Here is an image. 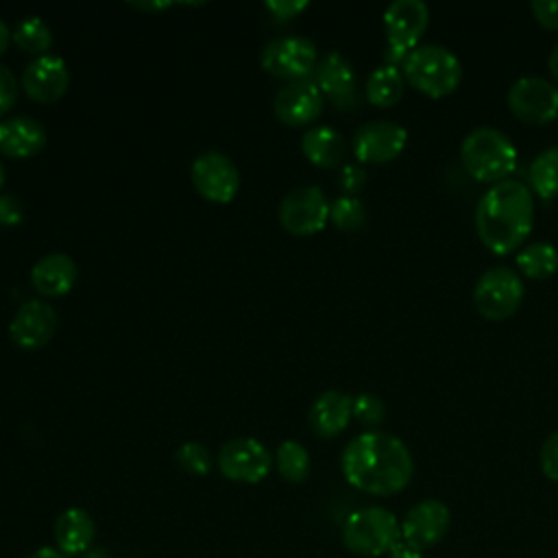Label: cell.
<instances>
[{"instance_id":"6da1fadb","label":"cell","mask_w":558,"mask_h":558,"mask_svg":"<svg viewBox=\"0 0 558 558\" xmlns=\"http://www.w3.org/2000/svg\"><path fill=\"white\" fill-rule=\"evenodd\" d=\"M340 466L353 488L377 497L403 490L414 473L410 449L397 436L384 432L355 436L344 447Z\"/></svg>"},{"instance_id":"7a4b0ae2","label":"cell","mask_w":558,"mask_h":558,"mask_svg":"<svg viewBox=\"0 0 558 558\" xmlns=\"http://www.w3.org/2000/svg\"><path fill=\"white\" fill-rule=\"evenodd\" d=\"M534 196L517 179H506L488 187L475 207V231L482 244L495 255L517 251L532 231Z\"/></svg>"},{"instance_id":"3957f363","label":"cell","mask_w":558,"mask_h":558,"mask_svg":"<svg viewBox=\"0 0 558 558\" xmlns=\"http://www.w3.org/2000/svg\"><path fill=\"white\" fill-rule=\"evenodd\" d=\"M460 159L475 181L495 185L514 172L517 148L499 129L477 126L462 140Z\"/></svg>"},{"instance_id":"277c9868","label":"cell","mask_w":558,"mask_h":558,"mask_svg":"<svg viewBox=\"0 0 558 558\" xmlns=\"http://www.w3.org/2000/svg\"><path fill=\"white\" fill-rule=\"evenodd\" d=\"M403 78L429 98H442L456 92L462 81V65L458 57L438 44L416 46L401 65Z\"/></svg>"},{"instance_id":"5b68a950","label":"cell","mask_w":558,"mask_h":558,"mask_svg":"<svg viewBox=\"0 0 558 558\" xmlns=\"http://www.w3.org/2000/svg\"><path fill=\"white\" fill-rule=\"evenodd\" d=\"M401 538L397 517L381 506H366L351 512L342 525V543L351 554L375 558L388 554Z\"/></svg>"},{"instance_id":"8992f818","label":"cell","mask_w":558,"mask_h":558,"mask_svg":"<svg viewBox=\"0 0 558 558\" xmlns=\"http://www.w3.org/2000/svg\"><path fill=\"white\" fill-rule=\"evenodd\" d=\"M429 9L421 0H395L384 11V28L388 46L384 52L386 65H403L405 57L418 46V39L427 31Z\"/></svg>"},{"instance_id":"52a82bcc","label":"cell","mask_w":558,"mask_h":558,"mask_svg":"<svg viewBox=\"0 0 558 558\" xmlns=\"http://www.w3.org/2000/svg\"><path fill=\"white\" fill-rule=\"evenodd\" d=\"M523 294V279L512 268L493 266L475 281L473 305L488 320H506L521 307Z\"/></svg>"},{"instance_id":"ba28073f","label":"cell","mask_w":558,"mask_h":558,"mask_svg":"<svg viewBox=\"0 0 558 558\" xmlns=\"http://www.w3.org/2000/svg\"><path fill=\"white\" fill-rule=\"evenodd\" d=\"M262 68L286 81H303L318 65V52L314 41L301 35H286L270 39L262 50Z\"/></svg>"},{"instance_id":"9c48e42d","label":"cell","mask_w":558,"mask_h":558,"mask_svg":"<svg viewBox=\"0 0 558 558\" xmlns=\"http://www.w3.org/2000/svg\"><path fill=\"white\" fill-rule=\"evenodd\" d=\"M331 203L318 185L290 190L279 203V222L292 235H314L325 229Z\"/></svg>"},{"instance_id":"30bf717a","label":"cell","mask_w":558,"mask_h":558,"mask_svg":"<svg viewBox=\"0 0 558 558\" xmlns=\"http://www.w3.org/2000/svg\"><path fill=\"white\" fill-rule=\"evenodd\" d=\"M272 466V456L268 447L251 436H240L227 440L218 451V469L231 482L257 484Z\"/></svg>"},{"instance_id":"8fae6325","label":"cell","mask_w":558,"mask_h":558,"mask_svg":"<svg viewBox=\"0 0 558 558\" xmlns=\"http://www.w3.org/2000/svg\"><path fill=\"white\" fill-rule=\"evenodd\" d=\"M190 177L196 192L211 203H231L240 190L238 166L220 150H205L196 155Z\"/></svg>"},{"instance_id":"7c38bea8","label":"cell","mask_w":558,"mask_h":558,"mask_svg":"<svg viewBox=\"0 0 558 558\" xmlns=\"http://www.w3.org/2000/svg\"><path fill=\"white\" fill-rule=\"evenodd\" d=\"M508 107L527 124H549L558 118V87L543 76H521L508 89Z\"/></svg>"},{"instance_id":"4fadbf2b","label":"cell","mask_w":558,"mask_h":558,"mask_svg":"<svg viewBox=\"0 0 558 558\" xmlns=\"http://www.w3.org/2000/svg\"><path fill=\"white\" fill-rule=\"evenodd\" d=\"M59 316L54 307L44 299H28L17 307L9 323V338L24 351H37L46 347L57 331Z\"/></svg>"},{"instance_id":"5bb4252c","label":"cell","mask_w":558,"mask_h":558,"mask_svg":"<svg viewBox=\"0 0 558 558\" xmlns=\"http://www.w3.org/2000/svg\"><path fill=\"white\" fill-rule=\"evenodd\" d=\"M408 131L392 120H373L362 124L353 135V153L362 163H386L401 155Z\"/></svg>"},{"instance_id":"9a60e30c","label":"cell","mask_w":558,"mask_h":558,"mask_svg":"<svg viewBox=\"0 0 558 558\" xmlns=\"http://www.w3.org/2000/svg\"><path fill=\"white\" fill-rule=\"evenodd\" d=\"M325 107L323 92L316 81L303 78L281 87L272 98V111L279 122L288 126H305L314 122Z\"/></svg>"},{"instance_id":"2e32d148","label":"cell","mask_w":558,"mask_h":558,"mask_svg":"<svg viewBox=\"0 0 558 558\" xmlns=\"http://www.w3.org/2000/svg\"><path fill=\"white\" fill-rule=\"evenodd\" d=\"M70 85L68 63L57 54L35 57L22 72V89L26 96L41 105L57 102Z\"/></svg>"},{"instance_id":"e0dca14e","label":"cell","mask_w":558,"mask_h":558,"mask_svg":"<svg viewBox=\"0 0 558 558\" xmlns=\"http://www.w3.org/2000/svg\"><path fill=\"white\" fill-rule=\"evenodd\" d=\"M451 523L449 508L438 499H423L408 510L401 521V538L410 545L425 549L442 541Z\"/></svg>"},{"instance_id":"ac0fdd59","label":"cell","mask_w":558,"mask_h":558,"mask_svg":"<svg viewBox=\"0 0 558 558\" xmlns=\"http://www.w3.org/2000/svg\"><path fill=\"white\" fill-rule=\"evenodd\" d=\"M316 85L338 109H353L357 105V76L347 57L327 52L316 70Z\"/></svg>"},{"instance_id":"d6986e66","label":"cell","mask_w":558,"mask_h":558,"mask_svg":"<svg viewBox=\"0 0 558 558\" xmlns=\"http://www.w3.org/2000/svg\"><path fill=\"white\" fill-rule=\"evenodd\" d=\"M78 277V268L68 253H48L31 268V283L41 296H65Z\"/></svg>"},{"instance_id":"ffe728a7","label":"cell","mask_w":558,"mask_h":558,"mask_svg":"<svg viewBox=\"0 0 558 558\" xmlns=\"http://www.w3.org/2000/svg\"><path fill=\"white\" fill-rule=\"evenodd\" d=\"M310 427L320 438H333L349 427L353 418V397L342 390L320 392L310 408Z\"/></svg>"},{"instance_id":"44dd1931","label":"cell","mask_w":558,"mask_h":558,"mask_svg":"<svg viewBox=\"0 0 558 558\" xmlns=\"http://www.w3.org/2000/svg\"><path fill=\"white\" fill-rule=\"evenodd\" d=\"M46 129L31 116H11L0 120V153L13 159H26L44 150Z\"/></svg>"},{"instance_id":"7402d4cb","label":"cell","mask_w":558,"mask_h":558,"mask_svg":"<svg viewBox=\"0 0 558 558\" xmlns=\"http://www.w3.org/2000/svg\"><path fill=\"white\" fill-rule=\"evenodd\" d=\"M96 536V523L92 514L78 506L63 510L54 521L57 549L65 556L85 554Z\"/></svg>"},{"instance_id":"603a6c76","label":"cell","mask_w":558,"mask_h":558,"mask_svg":"<svg viewBox=\"0 0 558 558\" xmlns=\"http://www.w3.org/2000/svg\"><path fill=\"white\" fill-rule=\"evenodd\" d=\"M303 155L318 168H336L347 153V142L342 133L331 126H312L301 137Z\"/></svg>"},{"instance_id":"cb8c5ba5","label":"cell","mask_w":558,"mask_h":558,"mask_svg":"<svg viewBox=\"0 0 558 558\" xmlns=\"http://www.w3.org/2000/svg\"><path fill=\"white\" fill-rule=\"evenodd\" d=\"M405 78L395 65H379L366 78V100L375 107L388 109L403 98Z\"/></svg>"},{"instance_id":"d4e9b609","label":"cell","mask_w":558,"mask_h":558,"mask_svg":"<svg viewBox=\"0 0 558 558\" xmlns=\"http://www.w3.org/2000/svg\"><path fill=\"white\" fill-rule=\"evenodd\" d=\"M517 266L527 279H549L558 270V251L551 242H532L519 251Z\"/></svg>"},{"instance_id":"484cf974","label":"cell","mask_w":558,"mask_h":558,"mask_svg":"<svg viewBox=\"0 0 558 558\" xmlns=\"http://www.w3.org/2000/svg\"><path fill=\"white\" fill-rule=\"evenodd\" d=\"M532 192L541 198L558 196V146L541 150L527 170Z\"/></svg>"},{"instance_id":"4316f807","label":"cell","mask_w":558,"mask_h":558,"mask_svg":"<svg viewBox=\"0 0 558 558\" xmlns=\"http://www.w3.org/2000/svg\"><path fill=\"white\" fill-rule=\"evenodd\" d=\"M11 37L20 50H24L28 54H37V57L48 54V50L52 46L50 26L37 15H31V17H24L22 22H17Z\"/></svg>"},{"instance_id":"83f0119b","label":"cell","mask_w":558,"mask_h":558,"mask_svg":"<svg viewBox=\"0 0 558 558\" xmlns=\"http://www.w3.org/2000/svg\"><path fill=\"white\" fill-rule=\"evenodd\" d=\"M275 464L283 480L299 484L310 475V453L296 440H283L275 451Z\"/></svg>"},{"instance_id":"f1b7e54d","label":"cell","mask_w":558,"mask_h":558,"mask_svg":"<svg viewBox=\"0 0 558 558\" xmlns=\"http://www.w3.org/2000/svg\"><path fill=\"white\" fill-rule=\"evenodd\" d=\"M329 220L340 231H360L366 225L368 216L364 203L357 196H338L331 203Z\"/></svg>"},{"instance_id":"f546056e","label":"cell","mask_w":558,"mask_h":558,"mask_svg":"<svg viewBox=\"0 0 558 558\" xmlns=\"http://www.w3.org/2000/svg\"><path fill=\"white\" fill-rule=\"evenodd\" d=\"M174 458H177V464L190 475H207L214 466L211 451L196 440H187L179 445L174 451Z\"/></svg>"},{"instance_id":"4dcf8cb0","label":"cell","mask_w":558,"mask_h":558,"mask_svg":"<svg viewBox=\"0 0 558 558\" xmlns=\"http://www.w3.org/2000/svg\"><path fill=\"white\" fill-rule=\"evenodd\" d=\"M353 416L366 425V427H375L384 421L386 416V403L379 395L375 392H360L357 397H353Z\"/></svg>"},{"instance_id":"1f68e13d","label":"cell","mask_w":558,"mask_h":558,"mask_svg":"<svg viewBox=\"0 0 558 558\" xmlns=\"http://www.w3.org/2000/svg\"><path fill=\"white\" fill-rule=\"evenodd\" d=\"M538 462H541V471L545 473V477L551 482H558V429L551 432L543 440Z\"/></svg>"},{"instance_id":"d6a6232c","label":"cell","mask_w":558,"mask_h":558,"mask_svg":"<svg viewBox=\"0 0 558 558\" xmlns=\"http://www.w3.org/2000/svg\"><path fill=\"white\" fill-rule=\"evenodd\" d=\"M366 183V170L357 163H344L338 174V187L344 192V196H355Z\"/></svg>"},{"instance_id":"836d02e7","label":"cell","mask_w":558,"mask_h":558,"mask_svg":"<svg viewBox=\"0 0 558 558\" xmlns=\"http://www.w3.org/2000/svg\"><path fill=\"white\" fill-rule=\"evenodd\" d=\"M20 94V85L15 74L0 63V116L9 113V109L15 105Z\"/></svg>"},{"instance_id":"e575fe53","label":"cell","mask_w":558,"mask_h":558,"mask_svg":"<svg viewBox=\"0 0 558 558\" xmlns=\"http://www.w3.org/2000/svg\"><path fill=\"white\" fill-rule=\"evenodd\" d=\"M530 9L543 28L558 31V0H534Z\"/></svg>"},{"instance_id":"d590c367","label":"cell","mask_w":558,"mask_h":558,"mask_svg":"<svg viewBox=\"0 0 558 558\" xmlns=\"http://www.w3.org/2000/svg\"><path fill=\"white\" fill-rule=\"evenodd\" d=\"M24 220V207L13 194H0V227H15Z\"/></svg>"},{"instance_id":"8d00e7d4","label":"cell","mask_w":558,"mask_h":558,"mask_svg":"<svg viewBox=\"0 0 558 558\" xmlns=\"http://www.w3.org/2000/svg\"><path fill=\"white\" fill-rule=\"evenodd\" d=\"M264 7L277 17V20H292L303 9H307V0H266Z\"/></svg>"},{"instance_id":"74e56055","label":"cell","mask_w":558,"mask_h":558,"mask_svg":"<svg viewBox=\"0 0 558 558\" xmlns=\"http://www.w3.org/2000/svg\"><path fill=\"white\" fill-rule=\"evenodd\" d=\"M388 558H423V549H418V547L410 545L408 541L399 538V541L390 547Z\"/></svg>"},{"instance_id":"f35d334b","label":"cell","mask_w":558,"mask_h":558,"mask_svg":"<svg viewBox=\"0 0 558 558\" xmlns=\"http://www.w3.org/2000/svg\"><path fill=\"white\" fill-rule=\"evenodd\" d=\"M24 558H68L63 551H59L57 547H39L33 554L24 556Z\"/></svg>"},{"instance_id":"ab89813d","label":"cell","mask_w":558,"mask_h":558,"mask_svg":"<svg viewBox=\"0 0 558 558\" xmlns=\"http://www.w3.org/2000/svg\"><path fill=\"white\" fill-rule=\"evenodd\" d=\"M11 35H13V33H11V31H9V26H7V22H4V20H2V17H0V54H4V50H7V48H9V41H11V39H13V37H11Z\"/></svg>"},{"instance_id":"60d3db41","label":"cell","mask_w":558,"mask_h":558,"mask_svg":"<svg viewBox=\"0 0 558 558\" xmlns=\"http://www.w3.org/2000/svg\"><path fill=\"white\" fill-rule=\"evenodd\" d=\"M547 68H549V74L554 76V81L558 83V41L554 44L551 52H549V59H547Z\"/></svg>"},{"instance_id":"b9f144b4","label":"cell","mask_w":558,"mask_h":558,"mask_svg":"<svg viewBox=\"0 0 558 558\" xmlns=\"http://www.w3.org/2000/svg\"><path fill=\"white\" fill-rule=\"evenodd\" d=\"M129 4L135 9H142V11H159V9L170 7V2H129Z\"/></svg>"},{"instance_id":"7bdbcfd3","label":"cell","mask_w":558,"mask_h":558,"mask_svg":"<svg viewBox=\"0 0 558 558\" xmlns=\"http://www.w3.org/2000/svg\"><path fill=\"white\" fill-rule=\"evenodd\" d=\"M81 558H109V554L102 547H89L85 554H81Z\"/></svg>"},{"instance_id":"ee69618b","label":"cell","mask_w":558,"mask_h":558,"mask_svg":"<svg viewBox=\"0 0 558 558\" xmlns=\"http://www.w3.org/2000/svg\"><path fill=\"white\" fill-rule=\"evenodd\" d=\"M4 181H7V172H4V163H2V159H0V194H2Z\"/></svg>"}]
</instances>
